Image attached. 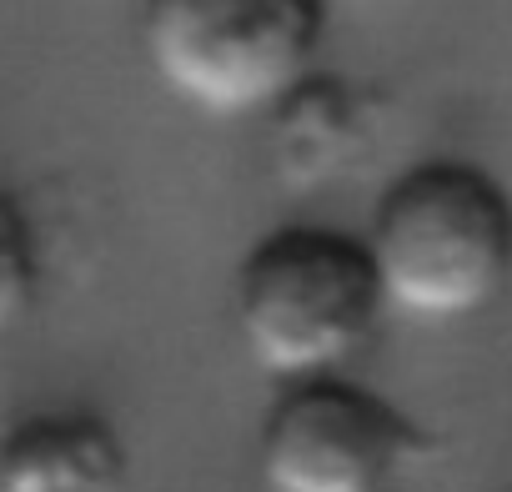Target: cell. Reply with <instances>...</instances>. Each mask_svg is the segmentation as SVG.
I'll use <instances>...</instances> for the list:
<instances>
[{"label":"cell","instance_id":"cell-1","mask_svg":"<svg viewBox=\"0 0 512 492\" xmlns=\"http://www.w3.org/2000/svg\"><path fill=\"white\" fill-rule=\"evenodd\" d=\"M367 257L387 312L427 327L477 317L512 282V196L472 161H417L377 196Z\"/></svg>","mask_w":512,"mask_h":492},{"label":"cell","instance_id":"cell-2","mask_svg":"<svg viewBox=\"0 0 512 492\" xmlns=\"http://www.w3.org/2000/svg\"><path fill=\"white\" fill-rule=\"evenodd\" d=\"M382 312L367 241L337 226H277L231 277V322L246 357L287 387L337 377L372 347Z\"/></svg>","mask_w":512,"mask_h":492},{"label":"cell","instance_id":"cell-3","mask_svg":"<svg viewBox=\"0 0 512 492\" xmlns=\"http://www.w3.org/2000/svg\"><path fill=\"white\" fill-rule=\"evenodd\" d=\"M327 36V0H141L156 81L206 116H256L292 96Z\"/></svg>","mask_w":512,"mask_h":492},{"label":"cell","instance_id":"cell-4","mask_svg":"<svg viewBox=\"0 0 512 492\" xmlns=\"http://www.w3.org/2000/svg\"><path fill=\"white\" fill-rule=\"evenodd\" d=\"M417 457H427V432L352 377L282 387L256 432L267 492H392Z\"/></svg>","mask_w":512,"mask_h":492},{"label":"cell","instance_id":"cell-5","mask_svg":"<svg viewBox=\"0 0 512 492\" xmlns=\"http://www.w3.org/2000/svg\"><path fill=\"white\" fill-rule=\"evenodd\" d=\"M126 477V442L96 412H31L0 432V492H126Z\"/></svg>","mask_w":512,"mask_h":492},{"label":"cell","instance_id":"cell-6","mask_svg":"<svg viewBox=\"0 0 512 492\" xmlns=\"http://www.w3.org/2000/svg\"><path fill=\"white\" fill-rule=\"evenodd\" d=\"M372 146L367 91L312 71L292 96L272 106V156L287 186H322L362 161Z\"/></svg>","mask_w":512,"mask_h":492},{"label":"cell","instance_id":"cell-7","mask_svg":"<svg viewBox=\"0 0 512 492\" xmlns=\"http://www.w3.org/2000/svg\"><path fill=\"white\" fill-rule=\"evenodd\" d=\"M41 292V246L26 206L0 186V332H11Z\"/></svg>","mask_w":512,"mask_h":492}]
</instances>
